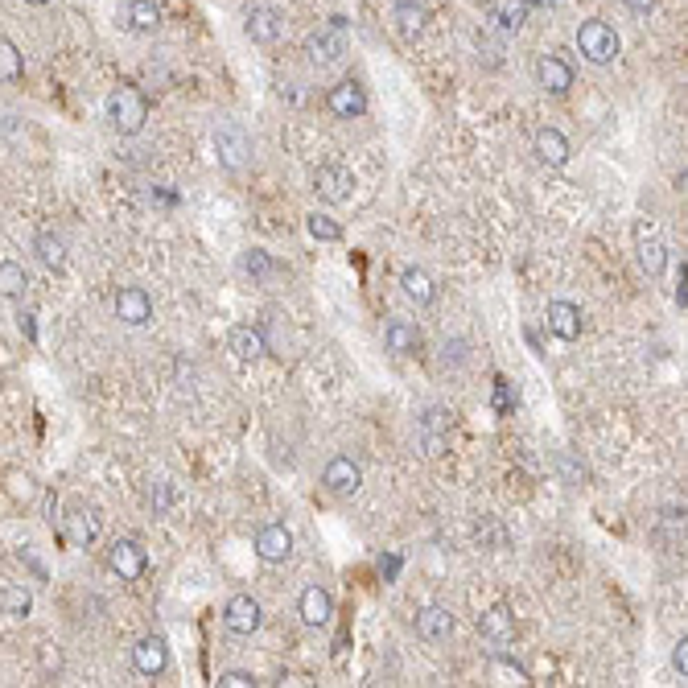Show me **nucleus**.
Segmentation results:
<instances>
[{
	"instance_id": "obj_19",
	"label": "nucleus",
	"mask_w": 688,
	"mask_h": 688,
	"mask_svg": "<svg viewBox=\"0 0 688 688\" xmlns=\"http://www.w3.org/2000/svg\"><path fill=\"white\" fill-rule=\"evenodd\" d=\"M297 614H301L305 627H326L330 618H334V598H330L322 586H309V590H301Z\"/></svg>"
},
{
	"instance_id": "obj_36",
	"label": "nucleus",
	"mask_w": 688,
	"mask_h": 688,
	"mask_svg": "<svg viewBox=\"0 0 688 688\" xmlns=\"http://www.w3.org/2000/svg\"><path fill=\"white\" fill-rule=\"evenodd\" d=\"M672 668L680 672V680L688 676V639H680V643L672 647Z\"/></svg>"
},
{
	"instance_id": "obj_24",
	"label": "nucleus",
	"mask_w": 688,
	"mask_h": 688,
	"mask_svg": "<svg viewBox=\"0 0 688 688\" xmlns=\"http://www.w3.org/2000/svg\"><path fill=\"white\" fill-rule=\"evenodd\" d=\"M425 17H429V9L417 5V0H396V9H392V21H396V29L404 33V38H417V33L425 29Z\"/></svg>"
},
{
	"instance_id": "obj_5",
	"label": "nucleus",
	"mask_w": 688,
	"mask_h": 688,
	"mask_svg": "<svg viewBox=\"0 0 688 688\" xmlns=\"http://www.w3.org/2000/svg\"><path fill=\"white\" fill-rule=\"evenodd\" d=\"M108 569H112L120 581H136V577H145L149 557H145V548L136 544V540L120 536V540H112V548H108Z\"/></svg>"
},
{
	"instance_id": "obj_9",
	"label": "nucleus",
	"mask_w": 688,
	"mask_h": 688,
	"mask_svg": "<svg viewBox=\"0 0 688 688\" xmlns=\"http://www.w3.org/2000/svg\"><path fill=\"white\" fill-rule=\"evenodd\" d=\"M322 487L330 491V495H355L359 487H363V470H359V462H351V458H330L326 462V470H322Z\"/></svg>"
},
{
	"instance_id": "obj_28",
	"label": "nucleus",
	"mask_w": 688,
	"mask_h": 688,
	"mask_svg": "<svg viewBox=\"0 0 688 688\" xmlns=\"http://www.w3.org/2000/svg\"><path fill=\"white\" fill-rule=\"evenodd\" d=\"M400 285H404L408 301H417V305H429V301L437 297V285H433V277H429V272H421V268H404Z\"/></svg>"
},
{
	"instance_id": "obj_16",
	"label": "nucleus",
	"mask_w": 688,
	"mask_h": 688,
	"mask_svg": "<svg viewBox=\"0 0 688 688\" xmlns=\"http://www.w3.org/2000/svg\"><path fill=\"white\" fill-rule=\"evenodd\" d=\"M532 149H536V157H540L548 169H561V165H569V157H573L569 136H565L561 128H540V132L532 136Z\"/></svg>"
},
{
	"instance_id": "obj_25",
	"label": "nucleus",
	"mask_w": 688,
	"mask_h": 688,
	"mask_svg": "<svg viewBox=\"0 0 688 688\" xmlns=\"http://www.w3.org/2000/svg\"><path fill=\"white\" fill-rule=\"evenodd\" d=\"M231 351L239 359H260L268 347H264V330L260 326H235L231 330Z\"/></svg>"
},
{
	"instance_id": "obj_8",
	"label": "nucleus",
	"mask_w": 688,
	"mask_h": 688,
	"mask_svg": "<svg viewBox=\"0 0 688 688\" xmlns=\"http://www.w3.org/2000/svg\"><path fill=\"white\" fill-rule=\"evenodd\" d=\"M326 108H330V116H338V120H359V116L367 112V91H363L355 79H342V83L330 87Z\"/></svg>"
},
{
	"instance_id": "obj_39",
	"label": "nucleus",
	"mask_w": 688,
	"mask_h": 688,
	"mask_svg": "<svg viewBox=\"0 0 688 688\" xmlns=\"http://www.w3.org/2000/svg\"><path fill=\"white\" fill-rule=\"evenodd\" d=\"M495 408H499V412H511V408H515V396H511V388H507L503 380H499V392H495Z\"/></svg>"
},
{
	"instance_id": "obj_35",
	"label": "nucleus",
	"mask_w": 688,
	"mask_h": 688,
	"mask_svg": "<svg viewBox=\"0 0 688 688\" xmlns=\"http://www.w3.org/2000/svg\"><path fill=\"white\" fill-rule=\"evenodd\" d=\"M149 507H153L157 515H165V511H169V483H153V491H149Z\"/></svg>"
},
{
	"instance_id": "obj_17",
	"label": "nucleus",
	"mask_w": 688,
	"mask_h": 688,
	"mask_svg": "<svg viewBox=\"0 0 688 688\" xmlns=\"http://www.w3.org/2000/svg\"><path fill=\"white\" fill-rule=\"evenodd\" d=\"M120 21H124L128 33H141V38H149V33L161 29V5H157V0H124Z\"/></svg>"
},
{
	"instance_id": "obj_14",
	"label": "nucleus",
	"mask_w": 688,
	"mask_h": 688,
	"mask_svg": "<svg viewBox=\"0 0 688 688\" xmlns=\"http://www.w3.org/2000/svg\"><path fill=\"white\" fill-rule=\"evenodd\" d=\"M132 664L141 676H161L169 668V643L165 635H145V639H136L132 647Z\"/></svg>"
},
{
	"instance_id": "obj_32",
	"label": "nucleus",
	"mask_w": 688,
	"mask_h": 688,
	"mask_svg": "<svg viewBox=\"0 0 688 688\" xmlns=\"http://www.w3.org/2000/svg\"><path fill=\"white\" fill-rule=\"evenodd\" d=\"M305 231L314 235L318 244H338V239H342V227H338V223H334L330 215H318V211L305 219Z\"/></svg>"
},
{
	"instance_id": "obj_37",
	"label": "nucleus",
	"mask_w": 688,
	"mask_h": 688,
	"mask_svg": "<svg viewBox=\"0 0 688 688\" xmlns=\"http://www.w3.org/2000/svg\"><path fill=\"white\" fill-rule=\"evenodd\" d=\"M623 5H627V13L639 17V21H647L651 13H656V0H623Z\"/></svg>"
},
{
	"instance_id": "obj_31",
	"label": "nucleus",
	"mask_w": 688,
	"mask_h": 688,
	"mask_svg": "<svg viewBox=\"0 0 688 688\" xmlns=\"http://www.w3.org/2000/svg\"><path fill=\"white\" fill-rule=\"evenodd\" d=\"M25 71V62H21V50L9 42V38H0V79L5 83H17Z\"/></svg>"
},
{
	"instance_id": "obj_4",
	"label": "nucleus",
	"mask_w": 688,
	"mask_h": 688,
	"mask_svg": "<svg viewBox=\"0 0 688 688\" xmlns=\"http://www.w3.org/2000/svg\"><path fill=\"white\" fill-rule=\"evenodd\" d=\"M314 190H318V198L330 202V206L351 202V194H355V174H351L347 165H318V169H314Z\"/></svg>"
},
{
	"instance_id": "obj_41",
	"label": "nucleus",
	"mask_w": 688,
	"mask_h": 688,
	"mask_svg": "<svg viewBox=\"0 0 688 688\" xmlns=\"http://www.w3.org/2000/svg\"><path fill=\"white\" fill-rule=\"evenodd\" d=\"M25 5H50V0H25Z\"/></svg>"
},
{
	"instance_id": "obj_12",
	"label": "nucleus",
	"mask_w": 688,
	"mask_h": 688,
	"mask_svg": "<svg viewBox=\"0 0 688 688\" xmlns=\"http://www.w3.org/2000/svg\"><path fill=\"white\" fill-rule=\"evenodd\" d=\"M536 87L548 95H565L573 87V66L561 54H540L536 58Z\"/></svg>"
},
{
	"instance_id": "obj_3",
	"label": "nucleus",
	"mask_w": 688,
	"mask_h": 688,
	"mask_svg": "<svg viewBox=\"0 0 688 688\" xmlns=\"http://www.w3.org/2000/svg\"><path fill=\"white\" fill-rule=\"evenodd\" d=\"M215 153H219V165L223 169L239 174V169L252 165V136L239 128V124L223 120V124H215Z\"/></svg>"
},
{
	"instance_id": "obj_34",
	"label": "nucleus",
	"mask_w": 688,
	"mask_h": 688,
	"mask_svg": "<svg viewBox=\"0 0 688 688\" xmlns=\"http://www.w3.org/2000/svg\"><path fill=\"white\" fill-rule=\"evenodd\" d=\"M252 684H256V676H252V672H239V668L219 672V688H252Z\"/></svg>"
},
{
	"instance_id": "obj_33",
	"label": "nucleus",
	"mask_w": 688,
	"mask_h": 688,
	"mask_svg": "<svg viewBox=\"0 0 688 688\" xmlns=\"http://www.w3.org/2000/svg\"><path fill=\"white\" fill-rule=\"evenodd\" d=\"M244 268L252 272L256 281H272V277H277V272H281L277 264H272V256H268V252H260V248H252V252L244 256Z\"/></svg>"
},
{
	"instance_id": "obj_13",
	"label": "nucleus",
	"mask_w": 688,
	"mask_h": 688,
	"mask_svg": "<svg viewBox=\"0 0 688 688\" xmlns=\"http://www.w3.org/2000/svg\"><path fill=\"white\" fill-rule=\"evenodd\" d=\"M528 0H487L483 5V17L491 21V29L499 33H520L528 25Z\"/></svg>"
},
{
	"instance_id": "obj_6",
	"label": "nucleus",
	"mask_w": 688,
	"mask_h": 688,
	"mask_svg": "<svg viewBox=\"0 0 688 688\" xmlns=\"http://www.w3.org/2000/svg\"><path fill=\"white\" fill-rule=\"evenodd\" d=\"M260 623H264V610H260V602H256L252 594H235V598L223 606V627H227L231 635H256Z\"/></svg>"
},
{
	"instance_id": "obj_18",
	"label": "nucleus",
	"mask_w": 688,
	"mask_h": 688,
	"mask_svg": "<svg viewBox=\"0 0 688 688\" xmlns=\"http://www.w3.org/2000/svg\"><path fill=\"white\" fill-rule=\"evenodd\" d=\"M544 322H548V330H553L561 342H577L581 338V309L573 301H548Z\"/></svg>"
},
{
	"instance_id": "obj_7",
	"label": "nucleus",
	"mask_w": 688,
	"mask_h": 688,
	"mask_svg": "<svg viewBox=\"0 0 688 688\" xmlns=\"http://www.w3.org/2000/svg\"><path fill=\"white\" fill-rule=\"evenodd\" d=\"M248 38L256 42V46H277L281 42V33H285V17H281V9H272V5H252L248 9Z\"/></svg>"
},
{
	"instance_id": "obj_23",
	"label": "nucleus",
	"mask_w": 688,
	"mask_h": 688,
	"mask_svg": "<svg viewBox=\"0 0 688 688\" xmlns=\"http://www.w3.org/2000/svg\"><path fill=\"white\" fill-rule=\"evenodd\" d=\"M66 536H71V544L87 548V544L99 536V520H95V511H91V507H75L71 515H66Z\"/></svg>"
},
{
	"instance_id": "obj_1",
	"label": "nucleus",
	"mask_w": 688,
	"mask_h": 688,
	"mask_svg": "<svg viewBox=\"0 0 688 688\" xmlns=\"http://www.w3.org/2000/svg\"><path fill=\"white\" fill-rule=\"evenodd\" d=\"M103 116L120 136H141L149 124V95L132 83H120L108 99H103Z\"/></svg>"
},
{
	"instance_id": "obj_30",
	"label": "nucleus",
	"mask_w": 688,
	"mask_h": 688,
	"mask_svg": "<svg viewBox=\"0 0 688 688\" xmlns=\"http://www.w3.org/2000/svg\"><path fill=\"white\" fill-rule=\"evenodd\" d=\"M0 610L13 614V618H25L33 610V594L25 586H5V590H0Z\"/></svg>"
},
{
	"instance_id": "obj_22",
	"label": "nucleus",
	"mask_w": 688,
	"mask_h": 688,
	"mask_svg": "<svg viewBox=\"0 0 688 688\" xmlns=\"http://www.w3.org/2000/svg\"><path fill=\"white\" fill-rule=\"evenodd\" d=\"M384 342H388L392 355H417L421 351V330L412 322H404V318H392L384 326Z\"/></svg>"
},
{
	"instance_id": "obj_20",
	"label": "nucleus",
	"mask_w": 688,
	"mask_h": 688,
	"mask_svg": "<svg viewBox=\"0 0 688 688\" xmlns=\"http://www.w3.org/2000/svg\"><path fill=\"white\" fill-rule=\"evenodd\" d=\"M478 631H483V639H487V643L507 647V643L515 639V614L499 602V606H491L483 618H478Z\"/></svg>"
},
{
	"instance_id": "obj_40",
	"label": "nucleus",
	"mask_w": 688,
	"mask_h": 688,
	"mask_svg": "<svg viewBox=\"0 0 688 688\" xmlns=\"http://www.w3.org/2000/svg\"><path fill=\"white\" fill-rule=\"evenodd\" d=\"M528 5H540V9H553V5H561V0H528Z\"/></svg>"
},
{
	"instance_id": "obj_2",
	"label": "nucleus",
	"mask_w": 688,
	"mask_h": 688,
	"mask_svg": "<svg viewBox=\"0 0 688 688\" xmlns=\"http://www.w3.org/2000/svg\"><path fill=\"white\" fill-rule=\"evenodd\" d=\"M573 42H577L581 58H586V62H594V66H610L618 54H623V38H618V33H614V25H610V21H602V17H594V21H581Z\"/></svg>"
},
{
	"instance_id": "obj_27",
	"label": "nucleus",
	"mask_w": 688,
	"mask_h": 688,
	"mask_svg": "<svg viewBox=\"0 0 688 688\" xmlns=\"http://www.w3.org/2000/svg\"><path fill=\"white\" fill-rule=\"evenodd\" d=\"M33 252H38V260L50 272H62L66 268V244H62V235H54V231H42L38 239H33Z\"/></svg>"
},
{
	"instance_id": "obj_38",
	"label": "nucleus",
	"mask_w": 688,
	"mask_h": 688,
	"mask_svg": "<svg viewBox=\"0 0 688 688\" xmlns=\"http://www.w3.org/2000/svg\"><path fill=\"white\" fill-rule=\"evenodd\" d=\"M33 318H38V314H33V309H21V314H17V326L25 330V338H29V342L38 338V322H33Z\"/></svg>"
},
{
	"instance_id": "obj_10",
	"label": "nucleus",
	"mask_w": 688,
	"mask_h": 688,
	"mask_svg": "<svg viewBox=\"0 0 688 688\" xmlns=\"http://www.w3.org/2000/svg\"><path fill=\"white\" fill-rule=\"evenodd\" d=\"M116 318L124 326H149L153 322V297L141 285H124L116 293Z\"/></svg>"
},
{
	"instance_id": "obj_11",
	"label": "nucleus",
	"mask_w": 688,
	"mask_h": 688,
	"mask_svg": "<svg viewBox=\"0 0 688 688\" xmlns=\"http://www.w3.org/2000/svg\"><path fill=\"white\" fill-rule=\"evenodd\" d=\"M305 54H309V62H314V66H334V62H342V54H347V38H342V29L326 25L318 33H309Z\"/></svg>"
},
{
	"instance_id": "obj_29",
	"label": "nucleus",
	"mask_w": 688,
	"mask_h": 688,
	"mask_svg": "<svg viewBox=\"0 0 688 688\" xmlns=\"http://www.w3.org/2000/svg\"><path fill=\"white\" fill-rule=\"evenodd\" d=\"M639 268L647 272V277H660V272L668 268V248L660 244V239H643L639 244Z\"/></svg>"
},
{
	"instance_id": "obj_21",
	"label": "nucleus",
	"mask_w": 688,
	"mask_h": 688,
	"mask_svg": "<svg viewBox=\"0 0 688 688\" xmlns=\"http://www.w3.org/2000/svg\"><path fill=\"white\" fill-rule=\"evenodd\" d=\"M450 635H454V614L445 610V606H425L417 614V639L441 643V639H450Z\"/></svg>"
},
{
	"instance_id": "obj_15",
	"label": "nucleus",
	"mask_w": 688,
	"mask_h": 688,
	"mask_svg": "<svg viewBox=\"0 0 688 688\" xmlns=\"http://www.w3.org/2000/svg\"><path fill=\"white\" fill-rule=\"evenodd\" d=\"M256 553H260V561H268V565L289 561V557H293V532H289L285 524L260 528V532H256Z\"/></svg>"
},
{
	"instance_id": "obj_26",
	"label": "nucleus",
	"mask_w": 688,
	"mask_h": 688,
	"mask_svg": "<svg viewBox=\"0 0 688 688\" xmlns=\"http://www.w3.org/2000/svg\"><path fill=\"white\" fill-rule=\"evenodd\" d=\"M25 293H29V272L17 260H5V264H0V297H5V301H21Z\"/></svg>"
}]
</instances>
